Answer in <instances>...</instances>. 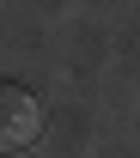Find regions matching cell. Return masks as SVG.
I'll list each match as a JSON object with an SVG mask.
<instances>
[{
	"instance_id": "1",
	"label": "cell",
	"mask_w": 140,
	"mask_h": 158,
	"mask_svg": "<svg viewBox=\"0 0 140 158\" xmlns=\"http://www.w3.org/2000/svg\"><path fill=\"white\" fill-rule=\"evenodd\" d=\"M43 134V103L24 85H0V152H19Z\"/></svg>"
}]
</instances>
